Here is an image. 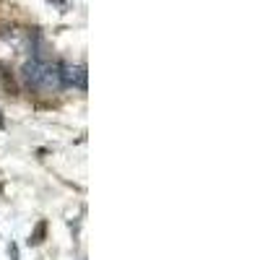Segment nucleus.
I'll list each match as a JSON object with an SVG mask.
<instances>
[{
    "label": "nucleus",
    "mask_w": 260,
    "mask_h": 260,
    "mask_svg": "<svg viewBox=\"0 0 260 260\" xmlns=\"http://www.w3.org/2000/svg\"><path fill=\"white\" fill-rule=\"evenodd\" d=\"M21 76H24L26 86L37 91H52V89H60V73H57V65L42 60V57H31L24 62L21 68Z\"/></svg>",
    "instance_id": "nucleus-1"
},
{
    "label": "nucleus",
    "mask_w": 260,
    "mask_h": 260,
    "mask_svg": "<svg viewBox=\"0 0 260 260\" xmlns=\"http://www.w3.org/2000/svg\"><path fill=\"white\" fill-rule=\"evenodd\" d=\"M31 50V37L24 29H3L0 31V55L8 60H18Z\"/></svg>",
    "instance_id": "nucleus-2"
},
{
    "label": "nucleus",
    "mask_w": 260,
    "mask_h": 260,
    "mask_svg": "<svg viewBox=\"0 0 260 260\" xmlns=\"http://www.w3.org/2000/svg\"><path fill=\"white\" fill-rule=\"evenodd\" d=\"M57 73H60V86L86 89V68L83 65H57Z\"/></svg>",
    "instance_id": "nucleus-3"
}]
</instances>
